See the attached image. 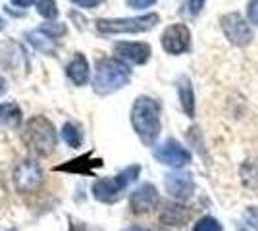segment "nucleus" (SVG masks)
I'll return each instance as SVG.
<instances>
[{
  "instance_id": "nucleus-1",
  "label": "nucleus",
  "mask_w": 258,
  "mask_h": 231,
  "mask_svg": "<svg viewBox=\"0 0 258 231\" xmlns=\"http://www.w3.org/2000/svg\"><path fill=\"white\" fill-rule=\"evenodd\" d=\"M162 106L160 102L152 97H145L141 95L135 99L133 106H131V125L133 131L137 133L143 144H152L162 131V121H160Z\"/></svg>"
},
{
  "instance_id": "nucleus-2",
  "label": "nucleus",
  "mask_w": 258,
  "mask_h": 231,
  "mask_svg": "<svg viewBox=\"0 0 258 231\" xmlns=\"http://www.w3.org/2000/svg\"><path fill=\"white\" fill-rule=\"evenodd\" d=\"M131 81V67L118 58H100L97 60L95 77H93V91L106 97L119 89H123Z\"/></svg>"
},
{
  "instance_id": "nucleus-3",
  "label": "nucleus",
  "mask_w": 258,
  "mask_h": 231,
  "mask_svg": "<svg viewBox=\"0 0 258 231\" xmlns=\"http://www.w3.org/2000/svg\"><path fill=\"white\" fill-rule=\"evenodd\" d=\"M23 143L37 156H50L58 144L54 123L46 116H33L25 121Z\"/></svg>"
},
{
  "instance_id": "nucleus-4",
  "label": "nucleus",
  "mask_w": 258,
  "mask_h": 231,
  "mask_svg": "<svg viewBox=\"0 0 258 231\" xmlns=\"http://www.w3.org/2000/svg\"><path fill=\"white\" fill-rule=\"evenodd\" d=\"M141 174V166L133 164L121 170L118 176L112 177H100L93 183V197L100 200V202H106V204H112V202H118L123 191L137 181V177Z\"/></svg>"
},
{
  "instance_id": "nucleus-5",
  "label": "nucleus",
  "mask_w": 258,
  "mask_h": 231,
  "mask_svg": "<svg viewBox=\"0 0 258 231\" xmlns=\"http://www.w3.org/2000/svg\"><path fill=\"white\" fill-rule=\"evenodd\" d=\"M160 22L158 14H145L135 18H100L97 20V31L102 35H121V33H145L151 31Z\"/></svg>"
},
{
  "instance_id": "nucleus-6",
  "label": "nucleus",
  "mask_w": 258,
  "mask_h": 231,
  "mask_svg": "<svg viewBox=\"0 0 258 231\" xmlns=\"http://www.w3.org/2000/svg\"><path fill=\"white\" fill-rule=\"evenodd\" d=\"M14 187L18 193H23V195H29V193H35L37 189L43 185V170L37 160H22L20 164L14 168Z\"/></svg>"
},
{
  "instance_id": "nucleus-7",
  "label": "nucleus",
  "mask_w": 258,
  "mask_h": 231,
  "mask_svg": "<svg viewBox=\"0 0 258 231\" xmlns=\"http://www.w3.org/2000/svg\"><path fill=\"white\" fill-rule=\"evenodd\" d=\"M220 22H222V31H224L226 39L231 44H235V46H247L252 41V29L243 20L241 14H237V12L226 14Z\"/></svg>"
},
{
  "instance_id": "nucleus-8",
  "label": "nucleus",
  "mask_w": 258,
  "mask_h": 231,
  "mask_svg": "<svg viewBox=\"0 0 258 231\" xmlns=\"http://www.w3.org/2000/svg\"><path fill=\"white\" fill-rule=\"evenodd\" d=\"M162 48L172 56L183 54L189 50L191 46V31L185 23H173V25H168L164 29V33L160 37Z\"/></svg>"
},
{
  "instance_id": "nucleus-9",
  "label": "nucleus",
  "mask_w": 258,
  "mask_h": 231,
  "mask_svg": "<svg viewBox=\"0 0 258 231\" xmlns=\"http://www.w3.org/2000/svg\"><path fill=\"white\" fill-rule=\"evenodd\" d=\"M154 158L160 162V164L172 166V168H183L191 162V152L179 144L175 139H168L162 144H158L154 148Z\"/></svg>"
},
{
  "instance_id": "nucleus-10",
  "label": "nucleus",
  "mask_w": 258,
  "mask_h": 231,
  "mask_svg": "<svg viewBox=\"0 0 258 231\" xmlns=\"http://www.w3.org/2000/svg\"><path fill=\"white\" fill-rule=\"evenodd\" d=\"M114 54L118 60L125 62V64H135V66H143L149 62L152 50L149 43H129V41H121V43L114 44Z\"/></svg>"
},
{
  "instance_id": "nucleus-11",
  "label": "nucleus",
  "mask_w": 258,
  "mask_h": 231,
  "mask_svg": "<svg viewBox=\"0 0 258 231\" xmlns=\"http://www.w3.org/2000/svg\"><path fill=\"white\" fill-rule=\"evenodd\" d=\"M158 202H160V197H158V191L152 183L141 185L129 197V206H131V212H135V214L151 212L158 206Z\"/></svg>"
},
{
  "instance_id": "nucleus-12",
  "label": "nucleus",
  "mask_w": 258,
  "mask_h": 231,
  "mask_svg": "<svg viewBox=\"0 0 258 231\" xmlns=\"http://www.w3.org/2000/svg\"><path fill=\"white\" fill-rule=\"evenodd\" d=\"M164 187L170 193V197L185 200L195 193V181L187 172H172L164 177Z\"/></svg>"
},
{
  "instance_id": "nucleus-13",
  "label": "nucleus",
  "mask_w": 258,
  "mask_h": 231,
  "mask_svg": "<svg viewBox=\"0 0 258 231\" xmlns=\"http://www.w3.org/2000/svg\"><path fill=\"white\" fill-rule=\"evenodd\" d=\"M102 160L100 158H93L91 152H85L83 156H77L70 162L56 166L54 172H68V174H77V176H91L95 168H100Z\"/></svg>"
},
{
  "instance_id": "nucleus-14",
  "label": "nucleus",
  "mask_w": 258,
  "mask_h": 231,
  "mask_svg": "<svg viewBox=\"0 0 258 231\" xmlns=\"http://www.w3.org/2000/svg\"><path fill=\"white\" fill-rule=\"evenodd\" d=\"M66 75H68V79H70L76 87H83V85H87V83H89V77H91L89 60H87L83 54L77 52V54L70 60V64L66 66Z\"/></svg>"
},
{
  "instance_id": "nucleus-15",
  "label": "nucleus",
  "mask_w": 258,
  "mask_h": 231,
  "mask_svg": "<svg viewBox=\"0 0 258 231\" xmlns=\"http://www.w3.org/2000/svg\"><path fill=\"white\" fill-rule=\"evenodd\" d=\"M22 108L16 102L0 104V129H18L22 125Z\"/></svg>"
},
{
  "instance_id": "nucleus-16",
  "label": "nucleus",
  "mask_w": 258,
  "mask_h": 231,
  "mask_svg": "<svg viewBox=\"0 0 258 231\" xmlns=\"http://www.w3.org/2000/svg\"><path fill=\"white\" fill-rule=\"evenodd\" d=\"M25 39L29 41V44H33L35 50L43 52L46 56L56 54V39H52L50 35H46L43 29H33L25 33Z\"/></svg>"
},
{
  "instance_id": "nucleus-17",
  "label": "nucleus",
  "mask_w": 258,
  "mask_h": 231,
  "mask_svg": "<svg viewBox=\"0 0 258 231\" xmlns=\"http://www.w3.org/2000/svg\"><path fill=\"white\" fill-rule=\"evenodd\" d=\"M177 95H179V102H181L183 112L193 118L195 116V93L193 85H191V79L187 75H181L177 79Z\"/></svg>"
},
{
  "instance_id": "nucleus-18",
  "label": "nucleus",
  "mask_w": 258,
  "mask_h": 231,
  "mask_svg": "<svg viewBox=\"0 0 258 231\" xmlns=\"http://www.w3.org/2000/svg\"><path fill=\"white\" fill-rule=\"evenodd\" d=\"M189 220V210L181 204H166L162 208L160 221L166 225H183Z\"/></svg>"
},
{
  "instance_id": "nucleus-19",
  "label": "nucleus",
  "mask_w": 258,
  "mask_h": 231,
  "mask_svg": "<svg viewBox=\"0 0 258 231\" xmlns=\"http://www.w3.org/2000/svg\"><path fill=\"white\" fill-rule=\"evenodd\" d=\"M62 137H64L66 144L72 146V148H79L81 143H83V133L72 121H66L64 125H62Z\"/></svg>"
},
{
  "instance_id": "nucleus-20",
  "label": "nucleus",
  "mask_w": 258,
  "mask_h": 231,
  "mask_svg": "<svg viewBox=\"0 0 258 231\" xmlns=\"http://www.w3.org/2000/svg\"><path fill=\"white\" fill-rule=\"evenodd\" d=\"M243 181L248 187H258V160H248L241 170Z\"/></svg>"
},
{
  "instance_id": "nucleus-21",
  "label": "nucleus",
  "mask_w": 258,
  "mask_h": 231,
  "mask_svg": "<svg viewBox=\"0 0 258 231\" xmlns=\"http://www.w3.org/2000/svg\"><path fill=\"white\" fill-rule=\"evenodd\" d=\"M37 12L44 20L54 22L58 18V4H56V0H37Z\"/></svg>"
},
{
  "instance_id": "nucleus-22",
  "label": "nucleus",
  "mask_w": 258,
  "mask_h": 231,
  "mask_svg": "<svg viewBox=\"0 0 258 231\" xmlns=\"http://www.w3.org/2000/svg\"><path fill=\"white\" fill-rule=\"evenodd\" d=\"M39 29H43L46 35H50L52 39H60V37H64L66 33H68V27H66L64 23H58V22H48V23H44V25H41Z\"/></svg>"
},
{
  "instance_id": "nucleus-23",
  "label": "nucleus",
  "mask_w": 258,
  "mask_h": 231,
  "mask_svg": "<svg viewBox=\"0 0 258 231\" xmlns=\"http://www.w3.org/2000/svg\"><path fill=\"white\" fill-rule=\"evenodd\" d=\"M193 231H222V225L218 223V220L206 216V218H201V220L195 223Z\"/></svg>"
},
{
  "instance_id": "nucleus-24",
  "label": "nucleus",
  "mask_w": 258,
  "mask_h": 231,
  "mask_svg": "<svg viewBox=\"0 0 258 231\" xmlns=\"http://www.w3.org/2000/svg\"><path fill=\"white\" fill-rule=\"evenodd\" d=\"M245 221L258 231V206H248L247 212H245Z\"/></svg>"
},
{
  "instance_id": "nucleus-25",
  "label": "nucleus",
  "mask_w": 258,
  "mask_h": 231,
  "mask_svg": "<svg viewBox=\"0 0 258 231\" xmlns=\"http://www.w3.org/2000/svg\"><path fill=\"white\" fill-rule=\"evenodd\" d=\"M205 2L206 0H187V12H189V16H199L201 10L205 8Z\"/></svg>"
},
{
  "instance_id": "nucleus-26",
  "label": "nucleus",
  "mask_w": 258,
  "mask_h": 231,
  "mask_svg": "<svg viewBox=\"0 0 258 231\" xmlns=\"http://www.w3.org/2000/svg\"><path fill=\"white\" fill-rule=\"evenodd\" d=\"M127 2L129 8H133V10H145V8H149L152 4H156V0H125Z\"/></svg>"
},
{
  "instance_id": "nucleus-27",
  "label": "nucleus",
  "mask_w": 258,
  "mask_h": 231,
  "mask_svg": "<svg viewBox=\"0 0 258 231\" xmlns=\"http://www.w3.org/2000/svg\"><path fill=\"white\" fill-rule=\"evenodd\" d=\"M247 14H248V20L258 25V0H250L247 6Z\"/></svg>"
},
{
  "instance_id": "nucleus-28",
  "label": "nucleus",
  "mask_w": 258,
  "mask_h": 231,
  "mask_svg": "<svg viewBox=\"0 0 258 231\" xmlns=\"http://www.w3.org/2000/svg\"><path fill=\"white\" fill-rule=\"evenodd\" d=\"M72 2H74L76 6H79V8H87V10H91V8H97L102 0H72Z\"/></svg>"
},
{
  "instance_id": "nucleus-29",
  "label": "nucleus",
  "mask_w": 258,
  "mask_h": 231,
  "mask_svg": "<svg viewBox=\"0 0 258 231\" xmlns=\"http://www.w3.org/2000/svg\"><path fill=\"white\" fill-rule=\"evenodd\" d=\"M35 2H37V0H12V4L18 6V8H29Z\"/></svg>"
},
{
  "instance_id": "nucleus-30",
  "label": "nucleus",
  "mask_w": 258,
  "mask_h": 231,
  "mask_svg": "<svg viewBox=\"0 0 258 231\" xmlns=\"http://www.w3.org/2000/svg\"><path fill=\"white\" fill-rule=\"evenodd\" d=\"M70 231H89L85 223H81V221H72L70 223Z\"/></svg>"
},
{
  "instance_id": "nucleus-31",
  "label": "nucleus",
  "mask_w": 258,
  "mask_h": 231,
  "mask_svg": "<svg viewBox=\"0 0 258 231\" xmlns=\"http://www.w3.org/2000/svg\"><path fill=\"white\" fill-rule=\"evenodd\" d=\"M6 91H8V81H6L4 77H0V97H2Z\"/></svg>"
},
{
  "instance_id": "nucleus-32",
  "label": "nucleus",
  "mask_w": 258,
  "mask_h": 231,
  "mask_svg": "<svg viewBox=\"0 0 258 231\" xmlns=\"http://www.w3.org/2000/svg\"><path fill=\"white\" fill-rule=\"evenodd\" d=\"M125 231H149V229H145V227H139V225H133V227H129V229Z\"/></svg>"
},
{
  "instance_id": "nucleus-33",
  "label": "nucleus",
  "mask_w": 258,
  "mask_h": 231,
  "mask_svg": "<svg viewBox=\"0 0 258 231\" xmlns=\"http://www.w3.org/2000/svg\"><path fill=\"white\" fill-rule=\"evenodd\" d=\"M4 27H6V20H4V18H0V31H2Z\"/></svg>"
},
{
  "instance_id": "nucleus-34",
  "label": "nucleus",
  "mask_w": 258,
  "mask_h": 231,
  "mask_svg": "<svg viewBox=\"0 0 258 231\" xmlns=\"http://www.w3.org/2000/svg\"><path fill=\"white\" fill-rule=\"evenodd\" d=\"M239 231H247V229H245V227H239Z\"/></svg>"
},
{
  "instance_id": "nucleus-35",
  "label": "nucleus",
  "mask_w": 258,
  "mask_h": 231,
  "mask_svg": "<svg viewBox=\"0 0 258 231\" xmlns=\"http://www.w3.org/2000/svg\"><path fill=\"white\" fill-rule=\"evenodd\" d=\"M10 231H16V229H10Z\"/></svg>"
}]
</instances>
